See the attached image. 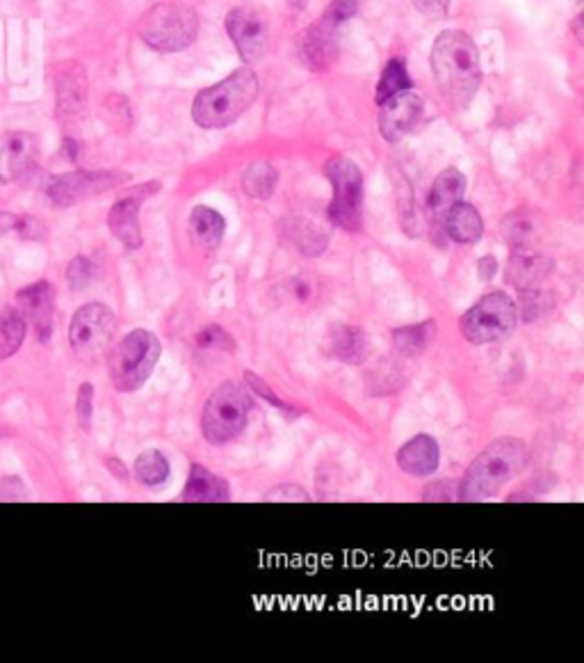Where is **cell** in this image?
Returning a JSON list of instances; mask_svg holds the SVG:
<instances>
[{"mask_svg": "<svg viewBox=\"0 0 584 663\" xmlns=\"http://www.w3.org/2000/svg\"><path fill=\"white\" fill-rule=\"evenodd\" d=\"M432 69L443 97L454 108H466L479 89V51L464 30H445L432 46Z\"/></svg>", "mask_w": 584, "mask_h": 663, "instance_id": "cell-1", "label": "cell"}, {"mask_svg": "<svg viewBox=\"0 0 584 663\" xmlns=\"http://www.w3.org/2000/svg\"><path fill=\"white\" fill-rule=\"evenodd\" d=\"M434 339V323L428 321L423 325H409V328H400L393 332V341L396 349L407 355V357H415L423 353L428 345Z\"/></svg>", "mask_w": 584, "mask_h": 663, "instance_id": "cell-29", "label": "cell"}, {"mask_svg": "<svg viewBox=\"0 0 584 663\" xmlns=\"http://www.w3.org/2000/svg\"><path fill=\"white\" fill-rule=\"evenodd\" d=\"M327 353L343 364H361L368 357V336L354 325L334 328L327 336Z\"/></svg>", "mask_w": 584, "mask_h": 663, "instance_id": "cell-21", "label": "cell"}, {"mask_svg": "<svg viewBox=\"0 0 584 663\" xmlns=\"http://www.w3.org/2000/svg\"><path fill=\"white\" fill-rule=\"evenodd\" d=\"M226 33L245 62H258L268 53L266 19L251 8H234L226 14Z\"/></svg>", "mask_w": 584, "mask_h": 663, "instance_id": "cell-12", "label": "cell"}, {"mask_svg": "<svg viewBox=\"0 0 584 663\" xmlns=\"http://www.w3.org/2000/svg\"><path fill=\"white\" fill-rule=\"evenodd\" d=\"M285 236L290 238V243L295 245L300 252H304L306 257H317L322 255L324 249H327V234H324V229L320 225H315L313 220L304 217V215H298L288 220V227H285Z\"/></svg>", "mask_w": 584, "mask_h": 663, "instance_id": "cell-25", "label": "cell"}, {"mask_svg": "<svg viewBox=\"0 0 584 663\" xmlns=\"http://www.w3.org/2000/svg\"><path fill=\"white\" fill-rule=\"evenodd\" d=\"M277 170L270 165V163H253L249 165V170L245 172L242 177V188L245 193L251 197V200H270L274 195V188H277Z\"/></svg>", "mask_w": 584, "mask_h": 663, "instance_id": "cell-27", "label": "cell"}, {"mask_svg": "<svg viewBox=\"0 0 584 663\" xmlns=\"http://www.w3.org/2000/svg\"><path fill=\"white\" fill-rule=\"evenodd\" d=\"M324 174L334 185V202L329 206L332 223L347 232L364 229V174L354 161L334 156L324 168Z\"/></svg>", "mask_w": 584, "mask_h": 663, "instance_id": "cell-7", "label": "cell"}, {"mask_svg": "<svg viewBox=\"0 0 584 663\" xmlns=\"http://www.w3.org/2000/svg\"><path fill=\"white\" fill-rule=\"evenodd\" d=\"M258 76L242 67L221 83L210 85L197 94L192 104V119L202 129H224L242 117L258 97Z\"/></svg>", "mask_w": 584, "mask_h": 663, "instance_id": "cell-3", "label": "cell"}, {"mask_svg": "<svg viewBox=\"0 0 584 663\" xmlns=\"http://www.w3.org/2000/svg\"><path fill=\"white\" fill-rule=\"evenodd\" d=\"M413 8L428 19H443L450 10V0H411Z\"/></svg>", "mask_w": 584, "mask_h": 663, "instance_id": "cell-37", "label": "cell"}, {"mask_svg": "<svg viewBox=\"0 0 584 663\" xmlns=\"http://www.w3.org/2000/svg\"><path fill=\"white\" fill-rule=\"evenodd\" d=\"M199 33V17L179 0H165L153 6L140 21V38L147 46L160 53H176L187 49Z\"/></svg>", "mask_w": 584, "mask_h": 663, "instance_id": "cell-4", "label": "cell"}, {"mask_svg": "<svg viewBox=\"0 0 584 663\" xmlns=\"http://www.w3.org/2000/svg\"><path fill=\"white\" fill-rule=\"evenodd\" d=\"M160 191V183L140 185L133 195L119 200L110 213H108V227L115 234L119 243H123L128 249L142 247V227H140V206L149 195Z\"/></svg>", "mask_w": 584, "mask_h": 663, "instance_id": "cell-14", "label": "cell"}, {"mask_svg": "<svg viewBox=\"0 0 584 663\" xmlns=\"http://www.w3.org/2000/svg\"><path fill=\"white\" fill-rule=\"evenodd\" d=\"M247 381H249V385L256 389V394H258V396H263L268 403H272V405H277V407H283V403H281V400H279V398H277V396H274V394L268 389V385L261 381V377L253 375V373L249 371V373H247Z\"/></svg>", "mask_w": 584, "mask_h": 663, "instance_id": "cell-38", "label": "cell"}, {"mask_svg": "<svg viewBox=\"0 0 584 663\" xmlns=\"http://www.w3.org/2000/svg\"><path fill=\"white\" fill-rule=\"evenodd\" d=\"M136 477L142 485H162L170 479V462L160 451H144L136 460Z\"/></svg>", "mask_w": 584, "mask_h": 663, "instance_id": "cell-30", "label": "cell"}, {"mask_svg": "<svg viewBox=\"0 0 584 663\" xmlns=\"http://www.w3.org/2000/svg\"><path fill=\"white\" fill-rule=\"evenodd\" d=\"M379 133L388 142H400L409 133H413L425 115V104L418 97L415 92L404 89L388 101L379 104Z\"/></svg>", "mask_w": 584, "mask_h": 663, "instance_id": "cell-11", "label": "cell"}, {"mask_svg": "<svg viewBox=\"0 0 584 663\" xmlns=\"http://www.w3.org/2000/svg\"><path fill=\"white\" fill-rule=\"evenodd\" d=\"M251 398L249 394L236 385L224 383L219 385L206 400L202 430L210 445H226V441L236 439L249 419Z\"/></svg>", "mask_w": 584, "mask_h": 663, "instance_id": "cell-6", "label": "cell"}, {"mask_svg": "<svg viewBox=\"0 0 584 663\" xmlns=\"http://www.w3.org/2000/svg\"><path fill=\"white\" fill-rule=\"evenodd\" d=\"M518 325V307L507 293H489L479 298L462 319V334L475 343H494L509 336Z\"/></svg>", "mask_w": 584, "mask_h": 663, "instance_id": "cell-8", "label": "cell"}, {"mask_svg": "<svg viewBox=\"0 0 584 663\" xmlns=\"http://www.w3.org/2000/svg\"><path fill=\"white\" fill-rule=\"evenodd\" d=\"M553 270V261L543 252L530 247H513L507 264V281L516 291L537 289L539 284Z\"/></svg>", "mask_w": 584, "mask_h": 663, "instance_id": "cell-16", "label": "cell"}, {"mask_svg": "<svg viewBox=\"0 0 584 663\" xmlns=\"http://www.w3.org/2000/svg\"><path fill=\"white\" fill-rule=\"evenodd\" d=\"M57 110L60 115H78L87 106V76L76 62H67L55 74Z\"/></svg>", "mask_w": 584, "mask_h": 663, "instance_id": "cell-18", "label": "cell"}, {"mask_svg": "<svg viewBox=\"0 0 584 663\" xmlns=\"http://www.w3.org/2000/svg\"><path fill=\"white\" fill-rule=\"evenodd\" d=\"M94 387L89 383H83L78 389V403H76V413L80 426L87 430L91 424V409H94Z\"/></svg>", "mask_w": 584, "mask_h": 663, "instance_id": "cell-36", "label": "cell"}, {"mask_svg": "<svg viewBox=\"0 0 584 663\" xmlns=\"http://www.w3.org/2000/svg\"><path fill=\"white\" fill-rule=\"evenodd\" d=\"M404 89H411V78H409L404 60H400V57L388 60V65L383 67L381 78L377 83V104L388 101Z\"/></svg>", "mask_w": 584, "mask_h": 663, "instance_id": "cell-28", "label": "cell"}, {"mask_svg": "<svg viewBox=\"0 0 584 663\" xmlns=\"http://www.w3.org/2000/svg\"><path fill=\"white\" fill-rule=\"evenodd\" d=\"M338 25L327 19H320L309 25L298 40L300 57L311 72H329L338 57Z\"/></svg>", "mask_w": 584, "mask_h": 663, "instance_id": "cell-13", "label": "cell"}, {"mask_svg": "<svg viewBox=\"0 0 584 663\" xmlns=\"http://www.w3.org/2000/svg\"><path fill=\"white\" fill-rule=\"evenodd\" d=\"M553 307H555V298L537 287L530 291H521V309L518 311H523L526 321H537L548 311H553Z\"/></svg>", "mask_w": 584, "mask_h": 663, "instance_id": "cell-33", "label": "cell"}, {"mask_svg": "<svg viewBox=\"0 0 584 663\" xmlns=\"http://www.w3.org/2000/svg\"><path fill=\"white\" fill-rule=\"evenodd\" d=\"M123 179H126V174H121V172L78 170V172L53 177L46 188V193L55 206H72V204L85 202L89 197H96V195L110 191V188L119 185Z\"/></svg>", "mask_w": 584, "mask_h": 663, "instance_id": "cell-10", "label": "cell"}, {"mask_svg": "<svg viewBox=\"0 0 584 663\" xmlns=\"http://www.w3.org/2000/svg\"><path fill=\"white\" fill-rule=\"evenodd\" d=\"M94 275H96V268H94V264L87 257H76L69 264V270H67L72 289H76V291L85 289L87 284L94 279Z\"/></svg>", "mask_w": 584, "mask_h": 663, "instance_id": "cell-34", "label": "cell"}, {"mask_svg": "<svg viewBox=\"0 0 584 663\" xmlns=\"http://www.w3.org/2000/svg\"><path fill=\"white\" fill-rule=\"evenodd\" d=\"M53 289L51 284L40 281L32 284V287L23 289L17 296V311L21 313V319L30 323L37 330V336L46 341L51 336V325H53Z\"/></svg>", "mask_w": 584, "mask_h": 663, "instance_id": "cell-17", "label": "cell"}, {"mask_svg": "<svg viewBox=\"0 0 584 663\" xmlns=\"http://www.w3.org/2000/svg\"><path fill=\"white\" fill-rule=\"evenodd\" d=\"M477 268H479V277H482L484 281H489V279H494V275H496V270H498V264H496L494 257H482L479 264H477Z\"/></svg>", "mask_w": 584, "mask_h": 663, "instance_id": "cell-39", "label": "cell"}, {"mask_svg": "<svg viewBox=\"0 0 584 663\" xmlns=\"http://www.w3.org/2000/svg\"><path fill=\"white\" fill-rule=\"evenodd\" d=\"M292 293H295L300 300H309L311 298V284L304 281V279H298L295 284H292Z\"/></svg>", "mask_w": 584, "mask_h": 663, "instance_id": "cell-40", "label": "cell"}, {"mask_svg": "<svg viewBox=\"0 0 584 663\" xmlns=\"http://www.w3.org/2000/svg\"><path fill=\"white\" fill-rule=\"evenodd\" d=\"M185 501H229V485L224 479L215 477L204 464H194L190 469V479L183 492Z\"/></svg>", "mask_w": 584, "mask_h": 663, "instance_id": "cell-23", "label": "cell"}, {"mask_svg": "<svg viewBox=\"0 0 584 663\" xmlns=\"http://www.w3.org/2000/svg\"><path fill=\"white\" fill-rule=\"evenodd\" d=\"M530 462V451L521 439L502 437L486 447L468 467L464 483L459 485V499L484 501L491 499L516 479Z\"/></svg>", "mask_w": 584, "mask_h": 663, "instance_id": "cell-2", "label": "cell"}, {"mask_svg": "<svg viewBox=\"0 0 584 663\" xmlns=\"http://www.w3.org/2000/svg\"><path fill=\"white\" fill-rule=\"evenodd\" d=\"M23 339H25V321L21 319V313L17 309L3 313V319H0V362L14 355Z\"/></svg>", "mask_w": 584, "mask_h": 663, "instance_id": "cell-31", "label": "cell"}, {"mask_svg": "<svg viewBox=\"0 0 584 663\" xmlns=\"http://www.w3.org/2000/svg\"><path fill=\"white\" fill-rule=\"evenodd\" d=\"M466 193V177L457 168L443 170L430 191V208L439 215H443L450 206L462 202Z\"/></svg>", "mask_w": 584, "mask_h": 663, "instance_id": "cell-26", "label": "cell"}, {"mask_svg": "<svg viewBox=\"0 0 584 663\" xmlns=\"http://www.w3.org/2000/svg\"><path fill=\"white\" fill-rule=\"evenodd\" d=\"M441 464V447L430 435H418L398 451V467L411 477H430Z\"/></svg>", "mask_w": 584, "mask_h": 663, "instance_id": "cell-19", "label": "cell"}, {"mask_svg": "<svg viewBox=\"0 0 584 663\" xmlns=\"http://www.w3.org/2000/svg\"><path fill=\"white\" fill-rule=\"evenodd\" d=\"M37 138L25 131L0 136V181L10 183L25 177L37 161Z\"/></svg>", "mask_w": 584, "mask_h": 663, "instance_id": "cell-15", "label": "cell"}, {"mask_svg": "<svg viewBox=\"0 0 584 663\" xmlns=\"http://www.w3.org/2000/svg\"><path fill=\"white\" fill-rule=\"evenodd\" d=\"M356 12H359V3H356V0H334V3L327 8V12H324L322 17L340 28V25H343L345 21H349Z\"/></svg>", "mask_w": 584, "mask_h": 663, "instance_id": "cell-35", "label": "cell"}, {"mask_svg": "<svg viewBox=\"0 0 584 663\" xmlns=\"http://www.w3.org/2000/svg\"><path fill=\"white\" fill-rule=\"evenodd\" d=\"M19 227V217L14 215H8V213H0V234L6 232H12Z\"/></svg>", "mask_w": 584, "mask_h": 663, "instance_id": "cell-41", "label": "cell"}, {"mask_svg": "<svg viewBox=\"0 0 584 663\" xmlns=\"http://www.w3.org/2000/svg\"><path fill=\"white\" fill-rule=\"evenodd\" d=\"M443 229L445 234L462 245L477 243L484 234V223L479 211L466 202H457L443 213Z\"/></svg>", "mask_w": 584, "mask_h": 663, "instance_id": "cell-20", "label": "cell"}, {"mask_svg": "<svg viewBox=\"0 0 584 663\" xmlns=\"http://www.w3.org/2000/svg\"><path fill=\"white\" fill-rule=\"evenodd\" d=\"M115 325V313L101 302H91L78 309L69 328L74 353L85 362L99 360L110 349Z\"/></svg>", "mask_w": 584, "mask_h": 663, "instance_id": "cell-9", "label": "cell"}, {"mask_svg": "<svg viewBox=\"0 0 584 663\" xmlns=\"http://www.w3.org/2000/svg\"><path fill=\"white\" fill-rule=\"evenodd\" d=\"M541 217L530 208H518L502 220V236L511 247H530L541 236Z\"/></svg>", "mask_w": 584, "mask_h": 663, "instance_id": "cell-24", "label": "cell"}, {"mask_svg": "<svg viewBox=\"0 0 584 663\" xmlns=\"http://www.w3.org/2000/svg\"><path fill=\"white\" fill-rule=\"evenodd\" d=\"M194 345H197L199 351L231 353L236 349V341L221 325H206L202 332H197V336H194Z\"/></svg>", "mask_w": 584, "mask_h": 663, "instance_id": "cell-32", "label": "cell"}, {"mask_svg": "<svg viewBox=\"0 0 584 663\" xmlns=\"http://www.w3.org/2000/svg\"><path fill=\"white\" fill-rule=\"evenodd\" d=\"M224 217L210 206H197L190 213V236L202 249L213 252L219 247L224 236Z\"/></svg>", "mask_w": 584, "mask_h": 663, "instance_id": "cell-22", "label": "cell"}, {"mask_svg": "<svg viewBox=\"0 0 584 663\" xmlns=\"http://www.w3.org/2000/svg\"><path fill=\"white\" fill-rule=\"evenodd\" d=\"M160 339L149 330L126 334L110 355V377L115 389L128 394L140 389L160 360Z\"/></svg>", "mask_w": 584, "mask_h": 663, "instance_id": "cell-5", "label": "cell"}]
</instances>
